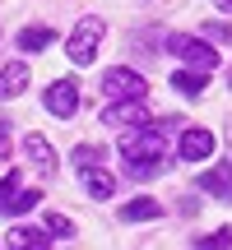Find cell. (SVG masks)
<instances>
[{
  "instance_id": "obj_14",
  "label": "cell",
  "mask_w": 232,
  "mask_h": 250,
  "mask_svg": "<svg viewBox=\"0 0 232 250\" xmlns=\"http://www.w3.org/2000/svg\"><path fill=\"white\" fill-rule=\"evenodd\" d=\"M125 162H130L125 171H130L135 181H149V176H162V171H167V162H162V153H149V158H125Z\"/></svg>"
},
{
  "instance_id": "obj_15",
  "label": "cell",
  "mask_w": 232,
  "mask_h": 250,
  "mask_svg": "<svg viewBox=\"0 0 232 250\" xmlns=\"http://www.w3.org/2000/svg\"><path fill=\"white\" fill-rule=\"evenodd\" d=\"M205 74L209 70H181V74H172V88H177L181 93V98H200V93H205Z\"/></svg>"
},
{
  "instance_id": "obj_11",
  "label": "cell",
  "mask_w": 232,
  "mask_h": 250,
  "mask_svg": "<svg viewBox=\"0 0 232 250\" xmlns=\"http://www.w3.org/2000/svg\"><path fill=\"white\" fill-rule=\"evenodd\" d=\"M200 190H209V195H218V199H232V167L223 162V167L200 171Z\"/></svg>"
},
{
  "instance_id": "obj_22",
  "label": "cell",
  "mask_w": 232,
  "mask_h": 250,
  "mask_svg": "<svg viewBox=\"0 0 232 250\" xmlns=\"http://www.w3.org/2000/svg\"><path fill=\"white\" fill-rule=\"evenodd\" d=\"M205 33H209V37H223V42H232V23H209Z\"/></svg>"
},
{
  "instance_id": "obj_10",
  "label": "cell",
  "mask_w": 232,
  "mask_h": 250,
  "mask_svg": "<svg viewBox=\"0 0 232 250\" xmlns=\"http://www.w3.org/2000/svg\"><path fill=\"white\" fill-rule=\"evenodd\" d=\"M46 241H56L51 227H14V232L5 236L9 250H33V246H46Z\"/></svg>"
},
{
  "instance_id": "obj_6",
  "label": "cell",
  "mask_w": 232,
  "mask_h": 250,
  "mask_svg": "<svg viewBox=\"0 0 232 250\" xmlns=\"http://www.w3.org/2000/svg\"><path fill=\"white\" fill-rule=\"evenodd\" d=\"M144 121H149V107H144V98L107 102V111H102V125H144Z\"/></svg>"
},
{
  "instance_id": "obj_13",
  "label": "cell",
  "mask_w": 232,
  "mask_h": 250,
  "mask_svg": "<svg viewBox=\"0 0 232 250\" xmlns=\"http://www.w3.org/2000/svg\"><path fill=\"white\" fill-rule=\"evenodd\" d=\"M158 213H162L158 199H130V204H121V223H153Z\"/></svg>"
},
{
  "instance_id": "obj_8",
  "label": "cell",
  "mask_w": 232,
  "mask_h": 250,
  "mask_svg": "<svg viewBox=\"0 0 232 250\" xmlns=\"http://www.w3.org/2000/svg\"><path fill=\"white\" fill-rule=\"evenodd\" d=\"M23 153H28V162H33L37 176H51V171H56V153H51V144H46L42 134H28V139H23Z\"/></svg>"
},
{
  "instance_id": "obj_19",
  "label": "cell",
  "mask_w": 232,
  "mask_h": 250,
  "mask_svg": "<svg viewBox=\"0 0 232 250\" xmlns=\"http://www.w3.org/2000/svg\"><path fill=\"white\" fill-rule=\"evenodd\" d=\"M46 227H51V236H74V223L65 213H46Z\"/></svg>"
},
{
  "instance_id": "obj_16",
  "label": "cell",
  "mask_w": 232,
  "mask_h": 250,
  "mask_svg": "<svg viewBox=\"0 0 232 250\" xmlns=\"http://www.w3.org/2000/svg\"><path fill=\"white\" fill-rule=\"evenodd\" d=\"M42 46H51V28L46 23H33L19 33V51H42Z\"/></svg>"
},
{
  "instance_id": "obj_18",
  "label": "cell",
  "mask_w": 232,
  "mask_h": 250,
  "mask_svg": "<svg viewBox=\"0 0 232 250\" xmlns=\"http://www.w3.org/2000/svg\"><path fill=\"white\" fill-rule=\"evenodd\" d=\"M195 246H200V250H218V246H232V227H218V232H209V236H200Z\"/></svg>"
},
{
  "instance_id": "obj_7",
  "label": "cell",
  "mask_w": 232,
  "mask_h": 250,
  "mask_svg": "<svg viewBox=\"0 0 232 250\" xmlns=\"http://www.w3.org/2000/svg\"><path fill=\"white\" fill-rule=\"evenodd\" d=\"M79 181H84V190H89L93 199H112V190H116L112 171H102L98 162H79Z\"/></svg>"
},
{
  "instance_id": "obj_17",
  "label": "cell",
  "mask_w": 232,
  "mask_h": 250,
  "mask_svg": "<svg viewBox=\"0 0 232 250\" xmlns=\"http://www.w3.org/2000/svg\"><path fill=\"white\" fill-rule=\"evenodd\" d=\"M14 199H19V171H5L0 176V213H14Z\"/></svg>"
},
{
  "instance_id": "obj_4",
  "label": "cell",
  "mask_w": 232,
  "mask_h": 250,
  "mask_svg": "<svg viewBox=\"0 0 232 250\" xmlns=\"http://www.w3.org/2000/svg\"><path fill=\"white\" fill-rule=\"evenodd\" d=\"M102 93L107 102H125V98H149V83L139 79L135 70H107L102 74Z\"/></svg>"
},
{
  "instance_id": "obj_24",
  "label": "cell",
  "mask_w": 232,
  "mask_h": 250,
  "mask_svg": "<svg viewBox=\"0 0 232 250\" xmlns=\"http://www.w3.org/2000/svg\"><path fill=\"white\" fill-rule=\"evenodd\" d=\"M218 5H223V14H228V9H232V0H218Z\"/></svg>"
},
{
  "instance_id": "obj_9",
  "label": "cell",
  "mask_w": 232,
  "mask_h": 250,
  "mask_svg": "<svg viewBox=\"0 0 232 250\" xmlns=\"http://www.w3.org/2000/svg\"><path fill=\"white\" fill-rule=\"evenodd\" d=\"M177 148H181V158H186V162H205L209 153H214V134H209V130H186Z\"/></svg>"
},
{
  "instance_id": "obj_1",
  "label": "cell",
  "mask_w": 232,
  "mask_h": 250,
  "mask_svg": "<svg viewBox=\"0 0 232 250\" xmlns=\"http://www.w3.org/2000/svg\"><path fill=\"white\" fill-rule=\"evenodd\" d=\"M102 33H107V23H102L98 14H84L79 23H74L70 42H65V56H70V65H93V56H98V42Z\"/></svg>"
},
{
  "instance_id": "obj_23",
  "label": "cell",
  "mask_w": 232,
  "mask_h": 250,
  "mask_svg": "<svg viewBox=\"0 0 232 250\" xmlns=\"http://www.w3.org/2000/svg\"><path fill=\"white\" fill-rule=\"evenodd\" d=\"M5 158H9V130L0 125V162H5Z\"/></svg>"
},
{
  "instance_id": "obj_2",
  "label": "cell",
  "mask_w": 232,
  "mask_h": 250,
  "mask_svg": "<svg viewBox=\"0 0 232 250\" xmlns=\"http://www.w3.org/2000/svg\"><path fill=\"white\" fill-rule=\"evenodd\" d=\"M167 51L177 56V61L195 65V70H214V65H218V51L205 42V37H186V33H177V37H167Z\"/></svg>"
},
{
  "instance_id": "obj_25",
  "label": "cell",
  "mask_w": 232,
  "mask_h": 250,
  "mask_svg": "<svg viewBox=\"0 0 232 250\" xmlns=\"http://www.w3.org/2000/svg\"><path fill=\"white\" fill-rule=\"evenodd\" d=\"M228 83H232V79H228Z\"/></svg>"
},
{
  "instance_id": "obj_3",
  "label": "cell",
  "mask_w": 232,
  "mask_h": 250,
  "mask_svg": "<svg viewBox=\"0 0 232 250\" xmlns=\"http://www.w3.org/2000/svg\"><path fill=\"white\" fill-rule=\"evenodd\" d=\"M162 148V130L153 125L149 130V121L144 125H125V134H121V158H149V153H158Z\"/></svg>"
},
{
  "instance_id": "obj_21",
  "label": "cell",
  "mask_w": 232,
  "mask_h": 250,
  "mask_svg": "<svg viewBox=\"0 0 232 250\" xmlns=\"http://www.w3.org/2000/svg\"><path fill=\"white\" fill-rule=\"evenodd\" d=\"M98 158H102V153L93 148V144H84V148H74V162H98Z\"/></svg>"
},
{
  "instance_id": "obj_20",
  "label": "cell",
  "mask_w": 232,
  "mask_h": 250,
  "mask_svg": "<svg viewBox=\"0 0 232 250\" xmlns=\"http://www.w3.org/2000/svg\"><path fill=\"white\" fill-rule=\"evenodd\" d=\"M37 199H42L37 190H19V199H14V213H28V208L37 204Z\"/></svg>"
},
{
  "instance_id": "obj_5",
  "label": "cell",
  "mask_w": 232,
  "mask_h": 250,
  "mask_svg": "<svg viewBox=\"0 0 232 250\" xmlns=\"http://www.w3.org/2000/svg\"><path fill=\"white\" fill-rule=\"evenodd\" d=\"M46 111L61 121H70L74 111H79V83L74 79H56L51 88H46Z\"/></svg>"
},
{
  "instance_id": "obj_12",
  "label": "cell",
  "mask_w": 232,
  "mask_h": 250,
  "mask_svg": "<svg viewBox=\"0 0 232 250\" xmlns=\"http://www.w3.org/2000/svg\"><path fill=\"white\" fill-rule=\"evenodd\" d=\"M23 88H28V65L23 61L5 65V70H0V98H19Z\"/></svg>"
}]
</instances>
